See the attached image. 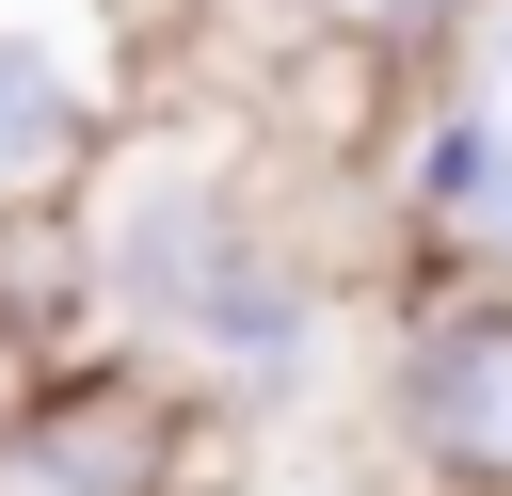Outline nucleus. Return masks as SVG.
I'll return each instance as SVG.
<instances>
[{
	"label": "nucleus",
	"mask_w": 512,
	"mask_h": 496,
	"mask_svg": "<svg viewBox=\"0 0 512 496\" xmlns=\"http://www.w3.org/2000/svg\"><path fill=\"white\" fill-rule=\"evenodd\" d=\"M384 432L432 496H512V272L480 240H400Z\"/></svg>",
	"instance_id": "1"
},
{
	"label": "nucleus",
	"mask_w": 512,
	"mask_h": 496,
	"mask_svg": "<svg viewBox=\"0 0 512 496\" xmlns=\"http://www.w3.org/2000/svg\"><path fill=\"white\" fill-rule=\"evenodd\" d=\"M224 480V384L160 352H48L0 400V496H208Z\"/></svg>",
	"instance_id": "2"
},
{
	"label": "nucleus",
	"mask_w": 512,
	"mask_h": 496,
	"mask_svg": "<svg viewBox=\"0 0 512 496\" xmlns=\"http://www.w3.org/2000/svg\"><path fill=\"white\" fill-rule=\"evenodd\" d=\"M400 240H496V208H512V96L496 80H432L416 112H400Z\"/></svg>",
	"instance_id": "3"
},
{
	"label": "nucleus",
	"mask_w": 512,
	"mask_h": 496,
	"mask_svg": "<svg viewBox=\"0 0 512 496\" xmlns=\"http://www.w3.org/2000/svg\"><path fill=\"white\" fill-rule=\"evenodd\" d=\"M288 16H336V32H384V48L416 64V80H432V64H448V48L480 32V0H288Z\"/></svg>",
	"instance_id": "4"
},
{
	"label": "nucleus",
	"mask_w": 512,
	"mask_h": 496,
	"mask_svg": "<svg viewBox=\"0 0 512 496\" xmlns=\"http://www.w3.org/2000/svg\"><path fill=\"white\" fill-rule=\"evenodd\" d=\"M480 48H496V80H512V0H496V16H480Z\"/></svg>",
	"instance_id": "5"
},
{
	"label": "nucleus",
	"mask_w": 512,
	"mask_h": 496,
	"mask_svg": "<svg viewBox=\"0 0 512 496\" xmlns=\"http://www.w3.org/2000/svg\"><path fill=\"white\" fill-rule=\"evenodd\" d=\"M480 256H496V272H512V208H496V240H480Z\"/></svg>",
	"instance_id": "6"
}]
</instances>
